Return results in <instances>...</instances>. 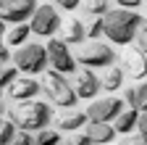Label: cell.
Returning a JSON list of instances; mask_svg holds the SVG:
<instances>
[{"instance_id":"1","label":"cell","mask_w":147,"mask_h":145,"mask_svg":"<svg viewBox=\"0 0 147 145\" xmlns=\"http://www.w3.org/2000/svg\"><path fill=\"white\" fill-rule=\"evenodd\" d=\"M8 116L16 124V129L37 135V132L47 129V124L53 121V108L47 103H40V100H24L16 106L8 103Z\"/></svg>"},{"instance_id":"2","label":"cell","mask_w":147,"mask_h":145,"mask_svg":"<svg viewBox=\"0 0 147 145\" xmlns=\"http://www.w3.org/2000/svg\"><path fill=\"white\" fill-rule=\"evenodd\" d=\"M144 27L142 16L137 11H123V8H110L102 16V34L113 45H129L134 40L137 29Z\"/></svg>"},{"instance_id":"3","label":"cell","mask_w":147,"mask_h":145,"mask_svg":"<svg viewBox=\"0 0 147 145\" xmlns=\"http://www.w3.org/2000/svg\"><path fill=\"white\" fill-rule=\"evenodd\" d=\"M40 90L47 95V103H55L58 108H74L76 106V93H74V82H68L63 74L47 69L42 74Z\"/></svg>"},{"instance_id":"4","label":"cell","mask_w":147,"mask_h":145,"mask_svg":"<svg viewBox=\"0 0 147 145\" xmlns=\"http://www.w3.org/2000/svg\"><path fill=\"white\" fill-rule=\"evenodd\" d=\"M13 69L24 71L26 77L45 74V71H47V50H45V45L26 42L21 48H16V53H13Z\"/></svg>"},{"instance_id":"5","label":"cell","mask_w":147,"mask_h":145,"mask_svg":"<svg viewBox=\"0 0 147 145\" xmlns=\"http://www.w3.org/2000/svg\"><path fill=\"white\" fill-rule=\"evenodd\" d=\"M76 63H82L84 69H110L116 61V50L110 48L108 42H100V40H87L79 45L76 50Z\"/></svg>"},{"instance_id":"6","label":"cell","mask_w":147,"mask_h":145,"mask_svg":"<svg viewBox=\"0 0 147 145\" xmlns=\"http://www.w3.org/2000/svg\"><path fill=\"white\" fill-rule=\"evenodd\" d=\"M61 24H63V19H61L58 8L50 5V3L37 5V11L29 19V29L37 34V37H55V32L61 29Z\"/></svg>"},{"instance_id":"7","label":"cell","mask_w":147,"mask_h":145,"mask_svg":"<svg viewBox=\"0 0 147 145\" xmlns=\"http://www.w3.org/2000/svg\"><path fill=\"white\" fill-rule=\"evenodd\" d=\"M47 50V66H53V71L58 74H76V58H74L71 48L63 42V40H50L45 45Z\"/></svg>"},{"instance_id":"8","label":"cell","mask_w":147,"mask_h":145,"mask_svg":"<svg viewBox=\"0 0 147 145\" xmlns=\"http://www.w3.org/2000/svg\"><path fill=\"white\" fill-rule=\"evenodd\" d=\"M123 111V100L121 98H97L95 103H89L87 108V121H102V124H113L118 114Z\"/></svg>"},{"instance_id":"9","label":"cell","mask_w":147,"mask_h":145,"mask_svg":"<svg viewBox=\"0 0 147 145\" xmlns=\"http://www.w3.org/2000/svg\"><path fill=\"white\" fill-rule=\"evenodd\" d=\"M37 11V0H3L0 5V16L5 24H26V19H32V13Z\"/></svg>"},{"instance_id":"10","label":"cell","mask_w":147,"mask_h":145,"mask_svg":"<svg viewBox=\"0 0 147 145\" xmlns=\"http://www.w3.org/2000/svg\"><path fill=\"white\" fill-rule=\"evenodd\" d=\"M74 82H76V84H74V93H76V98H84V100H95L97 93L102 90V87H100V77H97L92 69H79Z\"/></svg>"},{"instance_id":"11","label":"cell","mask_w":147,"mask_h":145,"mask_svg":"<svg viewBox=\"0 0 147 145\" xmlns=\"http://www.w3.org/2000/svg\"><path fill=\"white\" fill-rule=\"evenodd\" d=\"M37 93H40V82H37L34 77H18L8 90V103H24V100H34Z\"/></svg>"},{"instance_id":"12","label":"cell","mask_w":147,"mask_h":145,"mask_svg":"<svg viewBox=\"0 0 147 145\" xmlns=\"http://www.w3.org/2000/svg\"><path fill=\"white\" fill-rule=\"evenodd\" d=\"M121 71H123V77L129 74L137 82L139 79L144 82V77H147V56H142V53H137V50H126L121 56Z\"/></svg>"},{"instance_id":"13","label":"cell","mask_w":147,"mask_h":145,"mask_svg":"<svg viewBox=\"0 0 147 145\" xmlns=\"http://www.w3.org/2000/svg\"><path fill=\"white\" fill-rule=\"evenodd\" d=\"M87 137H92L97 145H110V142H116V129H113V124H102V121H87Z\"/></svg>"},{"instance_id":"14","label":"cell","mask_w":147,"mask_h":145,"mask_svg":"<svg viewBox=\"0 0 147 145\" xmlns=\"http://www.w3.org/2000/svg\"><path fill=\"white\" fill-rule=\"evenodd\" d=\"M66 45H82L87 42V32H84V21L82 19H68L66 29H63V37H61Z\"/></svg>"},{"instance_id":"15","label":"cell","mask_w":147,"mask_h":145,"mask_svg":"<svg viewBox=\"0 0 147 145\" xmlns=\"http://www.w3.org/2000/svg\"><path fill=\"white\" fill-rule=\"evenodd\" d=\"M137 119H139V111L137 108H123L118 114V119L113 121V129L121 132V135H131L137 129Z\"/></svg>"},{"instance_id":"16","label":"cell","mask_w":147,"mask_h":145,"mask_svg":"<svg viewBox=\"0 0 147 145\" xmlns=\"http://www.w3.org/2000/svg\"><path fill=\"white\" fill-rule=\"evenodd\" d=\"M87 124V114L84 111H71V114H63L55 119V129H63V132H74L79 127Z\"/></svg>"},{"instance_id":"17","label":"cell","mask_w":147,"mask_h":145,"mask_svg":"<svg viewBox=\"0 0 147 145\" xmlns=\"http://www.w3.org/2000/svg\"><path fill=\"white\" fill-rule=\"evenodd\" d=\"M126 103L131 106V108H137L139 114H147V79L139 82L137 87H131L126 93Z\"/></svg>"},{"instance_id":"18","label":"cell","mask_w":147,"mask_h":145,"mask_svg":"<svg viewBox=\"0 0 147 145\" xmlns=\"http://www.w3.org/2000/svg\"><path fill=\"white\" fill-rule=\"evenodd\" d=\"M29 34H32L29 24H13L8 29V34H3V37H5V45L8 48H21V45L29 42Z\"/></svg>"},{"instance_id":"19","label":"cell","mask_w":147,"mask_h":145,"mask_svg":"<svg viewBox=\"0 0 147 145\" xmlns=\"http://www.w3.org/2000/svg\"><path fill=\"white\" fill-rule=\"evenodd\" d=\"M121 84H123V71H121L118 66H110V69H108V74L100 79V87L108 90V93H116Z\"/></svg>"},{"instance_id":"20","label":"cell","mask_w":147,"mask_h":145,"mask_svg":"<svg viewBox=\"0 0 147 145\" xmlns=\"http://www.w3.org/2000/svg\"><path fill=\"white\" fill-rule=\"evenodd\" d=\"M32 145H63V137H61V132L58 129H42V132H37L34 137H32Z\"/></svg>"},{"instance_id":"21","label":"cell","mask_w":147,"mask_h":145,"mask_svg":"<svg viewBox=\"0 0 147 145\" xmlns=\"http://www.w3.org/2000/svg\"><path fill=\"white\" fill-rule=\"evenodd\" d=\"M87 13L89 16H97V19H102V16L110 11V0H87Z\"/></svg>"},{"instance_id":"22","label":"cell","mask_w":147,"mask_h":145,"mask_svg":"<svg viewBox=\"0 0 147 145\" xmlns=\"http://www.w3.org/2000/svg\"><path fill=\"white\" fill-rule=\"evenodd\" d=\"M16 79H18V71H16L13 66H3V71H0V95L5 93Z\"/></svg>"},{"instance_id":"23","label":"cell","mask_w":147,"mask_h":145,"mask_svg":"<svg viewBox=\"0 0 147 145\" xmlns=\"http://www.w3.org/2000/svg\"><path fill=\"white\" fill-rule=\"evenodd\" d=\"M134 50L137 53H142V56H147V27H139L137 29V34H134Z\"/></svg>"},{"instance_id":"24","label":"cell","mask_w":147,"mask_h":145,"mask_svg":"<svg viewBox=\"0 0 147 145\" xmlns=\"http://www.w3.org/2000/svg\"><path fill=\"white\" fill-rule=\"evenodd\" d=\"M16 137V124L13 121H5L3 127H0V145H11Z\"/></svg>"},{"instance_id":"25","label":"cell","mask_w":147,"mask_h":145,"mask_svg":"<svg viewBox=\"0 0 147 145\" xmlns=\"http://www.w3.org/2000/svg\"><path fill=\"white\" fill-rule=\"evenodd\" d=\"M84 32H87V40H97L102 34V19H92L89 24H84Z\"/></svg>"},{"instance_id":"26","label":"cell","mask_w":147,"mask_h":145,"mask_svg":"<svg viewBox=\"0 0 147 145\" xmlns=\"http://www.w3.org/2000/svg\"><path fill=\"white\" fill-rule=\"evenodd\" d=\"M63 145H97L92 137H87V135H74V137H68Z\"/></svg>"},{"instance_id":"27","label":"cell","mask_w":147,"mask_h":145,"mask_svg":"<svg viewBox=\"0 0 147 145\" xmlns=\"http://www.w3.org/2000/svg\"><path fill=\"white\" fill-rule=\"evenodd\" d=\"M32 132H21V129H16V137H13V145H32Z\"/></svg>"},{"instance_id":"28","label":"cell","mask_w":147,"mask_h":145,"mask_svg":"<svg viewBox=\"0 0 147 145\" xmlns=\"http://www.w3.org/2000/svg\"><path fill=\"white\" fill-rule=\"evenodd\" d=\"M82 0H55V5H58L61 11H76Z\"/></svg>"},{"instance_id":"29","label":"cell","mask_w":147,"mask_h":145,"mask_svg":"<svg viewBox=\"0 0 147 145\" xmlns=\"http://www.w3.org/2000/svg\"><path fill=\"white\" fill-rule=\"evenodd\" d=\"M116 3L123 11H137V8H142V0H116Z\"/></svg>"},{"instance_id":"30","label":"cell","mask_w":147,"mask_h":145,"mask_svg":"<svg viewBox=\"0 0 147 145\" xmlns=\"http://www.w3.org/2000/svg\"><path fill=\"white\" fill-rule=\"evenodd\" d=\"M137 132L139 135H147V114H139V119H137Z\"/></svg>"},{"instance_id":"31","label":"cell","mask_w":147,"mask_h":145,"mask_svg":"<svg viewBox=\"0 0 147 145\" xmlns=\"http://www.w3.org/2000/svg\"><path fill=\"white\" fill-rule=\"evenodd\" d=\"M11 58H13V53H11V48H8V45H5V48H3V50H0V63H3V66H5V63H8V61H11Z\"/></svg>"},{"instance_id":"32","label":"cell","mask_w":147,"mask_h":145,"mask_svg":"<svg viewBox=\"0 0 147 145\" xmlns=\"http://www.w3.org/2000/svg\"><path fill=\"white\" fill-rule=\"evenodd\" d=\"M5 116H8V100H0V127L5 124Z\"/></svg>"},{"instance_id":"33","label":"cell","mask_w":147,"mask_h":145,"mask_svg":"<svg viewBox=\"0 0 147 145\" xmlns=\"http://www.w3.org/2000/svg\"><path fill=\"white\" fill-rule=\"evenodd\" d=\"M131 142H134V145H147V135H139V132H137Z\"/></svg>"},{"instance_id":"34","label":"cell","mask_w":147,"mask_h":145,"mask_svg":"<svg viewBox=\"0 0 147 145\" xmlns=\"http://www.w3.org/2000/svg\"><path fill=\"white\" fill-rule=\"evenodd\" d=\"M110 145H134L131 140H118V142H110Z\"/></svg>"},{"instance_id":"35","label":"cell","mask_w":147,"mask_h":145,"mask_svg":"<svg viewBox=\"0 0 147 145\" xmlns=\"http://www.w3.org/2000/svg\"><path fill=\"white\" fill-rule=\"evenodd\" d=\"M5 32V21H3V16H0V34Z\"/></svg>"},{"instance_id":"36","label":"cell","mask_w":147,"mask_h":145,"mask_svg":"<svg viewBox=\"0 0 147 145\" xmlns=\"http://www.w3.org/2000/svg\"><path fill=\"white\" fill-rule=\"evenodd\" d=\"M5 48V37H3V34H0V50H3Z\"/></svg>"},{"instance_id":"37","label":"cell","mask_w":147,"mask_h":145,"mask_svg":"<svg viewBox=\"0 0 147 145\" xmlns=\"http://www.w3.org/2000/svg\"><path fill=\"white\" fill-rule=\"evenodd\" d=\"M0 71H3V63H0Z\"/></svg>"},{"instance_id":"38","label":"cell","mask_w":147,"mask_h":145,"mask_svg":"<svg viewBox=\"0 0 147 145\" xmlns=\"http://www.w3.org/2000/svg\"><path fill=\"white\" fill-rule=\"evenodd\" d=\"M0 5H3V0H0Z\"/></svg>"},{"instance_id":"39","label":"cell","mask_w":147,"mask_h":145,"mask_svg":"<svg viewBox=\"0 0 147 145\" xmlns=\"http://www.w3.org/2000/svg\"><path fill=\"white\" fill-rule=\"evenodd\" d=\"M11 145H13V142H11Z\"/></svg>"}]
</instances>
